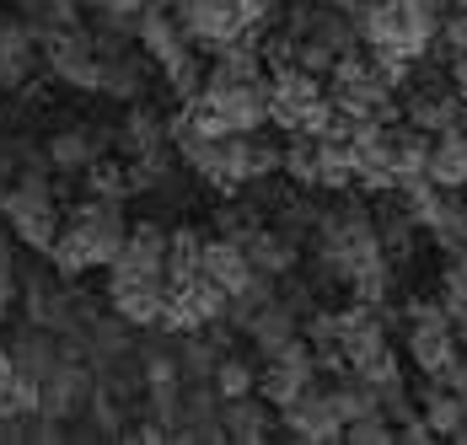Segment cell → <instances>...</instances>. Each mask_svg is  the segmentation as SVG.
Returning a JSON list of instances; mask_svg holds the SVG:
<instances>
[{"mask_svg":"<svg viewBox=\"0 0 467 445\" xmlns=\"http://www.w3.org/2000/svg\"><path fill=\"white\" fill-rule=\"evenodd\" d=\"M130 236V215H124V199H102L87 193L70 215H59V236L48 242V264L59 279H81L92 268H108L113 253L124 247Z\"/></svg>","mask_w":467,"mask_h":445,"instance_id":"cell-1","label":"cell"},{"mask_svg":"<svg viewBox=\"0 0 467 445\" xmlns=\"http://www.w3.org/2000/svg\"><path fill=\"white\" fill-rule=\"evenodd\" d=\"M0 215L11 225V236L33 253H48V242L59 236V199H54V182L44 167H16V182L0 193Z\"/></svg>","mask_w":467,"mask_h":445,"instance_id":"cell-2","label":"cell"},{"mask_svg":"<svg viewBox=\"0 0 467 445\" xmlns=\"http://www.w3.org/2000/svg\"><path fill=\"white\" fill-rule=\"evenodd\" d=\"M54 70V81H65L70 91H97V70H102V54H97L92 27H54L44 33V48H38Z\"/></svg>","mask_w":467,"mask_h":445,"instance_id":"cell-3","label":"cell"},{"mask_svg":"<svg viewBox=\"0 0 467 445\" xmlns=\"http://www.w3.org/2000/svg\"><path fill=\"white\" fill-rule=\"evenodd\" d=\"M97 392V370L92 359H59L54 370H48L44 381H38V413H48V419H59L65 429L87 413V402H92Z\"/></svg>","mask_w":467,"mask_h":445,"instance_id":"cell-4","label":"cell"},{"mask_svg":"<svg viewBox=\"0 0 467 445\" xmlns=\"http://www.w3.org/2000/svg\"><path fill=\"white\" fill-rule=\"evenodd\" d=\"M275 413H280V429L290 435V440H306V445L344 440V419L333 413V398H327L323 381H312L301 398H290L285 408H275Z\"/></svg>","mask_w":467,"mask_h":445,"instance_id":"cell-5","label":"cell"},{"mask_svg":"<svg viewBox=\"0 0 467 445\" xmlns=\"http://www.w3.org/2000/svg\"><path fill=\"white\" fill-rule=\"evenodd\" d=\"M183 38L199 54H215V48L242 33V16H236V0H167Z\"/></svg>","mask_w":467,"mask_h":445,"instance_id":"cell-6","label":"cell"},{"mask_svg":"<svg viewBox=\"0 0 467 445\" xmlns=\"http://www.w3.org/2000/svg\"><path fill=\"white\" fill-rule=\"evenodd\" d=\"M215 108V119L226 124V134H253L269 124V76L258 81H236V87L215 91V97H199Z\"/></svg>","mask_w":467,"mask_h":445,"instance_id":"cell-7","label":"cell"},{"mask_svg":"<svg viewBox=\"0 0 467 445\" xmlns=\"http://www.w3.org/2000/svg\"><path fill=\"white\" fill-rule=\"evenodd\" d=\"M221 429H226V440L236 445H264L280 435V413H275V402H264L258 392H247V398H221Z\"/></svg>","mask_w":467,"mask_h":445,"instance_id":"cell-8","label":"cell"},{"mask_svg":"<svg viewBox=\"0 0 467 445\" xmlns=\"http://www.w3.org/2000/svg\"><path fill=\"white\" fill-rule=\"evenodd\" d=\"M145 81H150V59H145V48H108L102 54V70H97V91L102 97H119V102H135L145 91Z\"/></svg>","mask_w":467,"mask_h":445,"instance_id":"cell-9","label":"cell"},{"mask_svg":"<svg viewBox=\"0 0 467 445\" xmlns=\"http://www.w3.org/2000/svg\"><path fill=\"white\" fill-rule=\"evenodd\" d=\"M108 312H119L130 327H161V316H167V285L161 279L108 285Z\"/></svg>","mask_w":467,"mask_h":445,"instance_id":"cell-10","label":"cell"},{"mask_svg":"<svg viewBox=\"0 0 467 445\" xmlns=\"http://www.w3.org/2000/svg\"><path fill=\"white\" fill-rule=\"evenodd\" d=\"M108 150V129L102 124H70L48 140V167L54 172H87L97 156Z\"/></svg>","mask_w":467,"mask_h":445,"instance_id":"cell-11","label":"cell"},{"mask_svg":"<svg viewBox=\"0 0 467 445\" xmlns=\"http://www.w3.org/2000/svg\"><path fill=\"white\" fill-rule=\"evenodd\" d=\"M5 355H11V365L27 376V381H44L48 370L65 359V349H59V333L54 327H38V322H27L11 344H5Z\"/></svg>","mask_w":467,"mask_h":445,"instance_id":"cell-12","label":"cell"},{"mask_svg":"<svg viewBox=\"0 0 467 445\" xmlns=\"http://www.w3.org/2000/svg\"><path fill=\"white\" fill-rule=\"evenodd\" d=\"M242 253H247V264L258 268V274H275V279H285L290 268H301V247L285 236V231H275V225H253L247 236H242Z\"/></svg>","mask_w":467,"mask_h":445,"instance_id":"cell-13","label":"cell"},{"mask_svg":"<svg viewBox=\"0 0 467 445\" xmlns=\"http://www.w3.org/2000/svg\"><path fill=\"white\" fill-rule=\"evenodd\" d=\"M403 349H409V359H414V370L435 376L462 344L451 338V316H435V322H409V344H403Z\"/></svg>","mask_w":467,"mask_h":445,"instance_id":"cell-14","label":"cell"},{"mask_svg":"<svg viewBox=\"0 0 467 445\" xmlns=\"http://www.w3.org/2000/svg\"><path fill=\"white\" fill-rule=\"evenodd\" d=\"M424 178L435 182V188H467V134H462V129L430 134Z\"/></svg>","mask_w":467,"mask_h":445,"instance_id":"cell-15","label":"cell"},{"mask_svg":"<svg viewBox=\"0 0 467 445\" xmlns=\"http://www.w3.org/2000/svg\"><path fill=\"white\" fill-rule=\"evenodd\" d=\"M38 65V33L27 22H0V91L22 87Z\"/></svg>","mask_w":467,"mask_h":445,"instance_id":"cell-16","label":"cell"},{"mask_svg":"<svg viewBox=\"0 0 467 445\" xmlns=\"http://www.w3.org/2000/svg\"><path fill=\"white\" fill-rule=\"evenodd\" d=\"M199 274H204V279H215V285H221V290L232 295V290H242V285H247L253 264H247L242 242H232V236H204V253H199Z\"/></svg>","mask_w":467,"mask_h":445,"instance_id":"cell-17","label":"cell"},{"mask_svg":"<svg viewBox=\"0 0 467 445\" xmlns=\"http://www.w3.org/2000/svg\"><path fill=\"white\" fill-rule=\"evenodd\" d=\"M242 333H247V344H253L258 355L269 359L275 349H285L290 338H301V316H296V312H290V306L280 301V295H275V301H269L264 312L253 316V322H247Z\"/></svg>","mask_w":467,"mask_h":445,"instance_id":"cell-18","label":"cell"},{"mask_svg":"<svg viewBox=\"0 0 467 445\" xmlns=\"http://www.w3.org/2000/svg\"><path fill=\"white\" fill-rule=\"evenodd\" d=\"M199 253H204L199 225H178V231H167V264H161V285H167V290H178V285H188V279H199Z\"/></svg>","mask_w":467,"mask_h":445,"instance_id":"cell-19","label":"cell"},{"mask_svg":"<svg viewBox=\"0 0 467 445\" xmlns=\"http://www.w3.org/2000/svg\"><path fill=\"white\" fill-rule=\"evenodd\" d=\"M317 188L327 193H349L355 188V156H349V140H317Z\"/></svg>","mask_w":467,"mask_h":445,"instance_id":"cell-20","label":"cell"},{"mask_svg":"<svg viewBox=\"0 0 467 445\" xmlns=\"http://www.w3.org/2000/svg\"><path fill=\"white\" fill-rule=\"evenodd\" d=\"M130 156H145V150H161V145H172L167 140V119L156 113V108H130V119H124V129L113 134Z\"/></svg>","mask_w":467,"mask_h":445,"instance_id":"cell-21","label":"cell"},{"mask_svg":"<svg viewBox=\"0 0 467 445\" xmlns=\"http://www.w3.org/2000/svg\"><path fill=\"white\" fill-rule=\"evenodd\" d=\"M33 408H38V381H27L0 349V419H27Z\"/></svg>","mask_w":467,"mask_h":445,"instance_id":"cell-22","label":"cell"},{"mask_svg":"<svg viewBox=\"0 0 467 445\" xmlns=\"http://www.w3.org/2000/svg\"><path fill=\"white\" fill-rule=\"evenodd\" d=\"M221 355H226V344H215L204 327H199V333H183V344H178V370H183V381H210V370H215Z\"/></svg>","mask_w":467,"mask_h":445,"instance_id":"cell-23","label":"cell"},{"mask_svg":"<svg viewBox=\"0 0 467 445\" xmlns=\"http://www.w3.org/2000/svg\"><path fill=\"white\" fill-rule=\"evenodd\" d=\"M280 178L290 188H317V140L312 134H290V145L280 150Z\"/></svg>","mask_w":467,"mask_h":445,"instance_id":"cell-24","label":"cell"},{"mask_svg":"<svg viewBox=\"0 0 467 445\" xmlns=\"http://www.w3.org/2000/svg\"><path fill=\"white\" fill-rule=\"evenodd\" d=\"M156 70H161V81H167V91H172L178 102H193L199 87H204V59H199V48L172 54V59H167V65H156Z\"/></svg>","mask_w":467,"mask_h":445,"instance_id":"cell-25","label":"cell"},{"mask_svg":"<svg viewBox=\"0 0 467 445\" xmlns=\"http://www.w3.org/2000/svg\"><path fill=\"white\" fill-rule=\"evenodd\" d=\"M210 387L221 398H247V392H258V365L242 359V355H221L215 370H210Z\"/></svg>","mask_w":467,"mask_h":445,"instance_id":"cell-26","label":"cell"},{"mask_svg":"<svg viewBox=\"0 0 467 445\" xmlns=\"http://www.w3.org/2000/svg\"><path fill=\"white\" fill-rule=\"evenodd\" d=\"M344 440L349 445H392L398 440V424H392L381 408H371V413H360V419L344 424Z\"/></svg>","mask_w":467,"mask_h":445,"instance_id":"cell-27","label":"cell"},{"mask_svg":"<svg viewBox=\"0 0 467 445\" xmlns=\"http://www.w3.org/2000/svg\"><path fill=\"white\" fill-rule=\"evenodd\" d=\"M87 188L102 193V199H130V172H124V161L97 156L92 167H87Z\"/></svg>","mask_w":467,"mask_h":445,"instance_id":"cell-28","label":"cell"},{"mask_svg":"<svg viewBox=\"0 0 467 445\" xmlns=\"http://www.w3.org/2000/svg\"><path fill=\"white\" fill-rule=\"evenodd\" d=\"M280 150L285 145H275V140H264L253 129L247 134V178H275L280 172Z\"/></svg>","mask_w":467,"mask_h":445,"instance_id":"cell-29","label":"cell"},{"mask_svg":"<svg viewBox=\"0 0 467 445\" xmlns=\"http://www.w3.org/2000/svg\"><path fill=\"white\" fill-rule=\"evenodd\" d=\"M435 38H441V54H467V11L462 5L451 16H441V33Z\"/></svg>","mask_w":467,"mask_h":445,"instance_id":"cell-30","label":"cell"},{"mask_svg":"<svg viewBox=\"0 0 467 445\" xmlns=\"http://www.w3.org/2000/svg\"><path fill=\"white\" fill-rule=\"evenodd\" d=\"M16 306V264H11V242L0 236V322Z\"/></svg>","mask_w":467,"mask_h":445,"instance_id":"cell-31","label":"cell"},{"mask_svg":"<svg viewBox=\"0 0 467 445\" xmlns=\"http://www.w3.org/2000/svg\"><path fill=\"white\" fill-rule=\"evenodd\" d=\"M446 81H451V91L467 102V54H446Z\"/></svg>","mask_w":467,"mask_h":445,"instance_id":"cell-32","label":"cell"},{"mask_svg":"<svg viewBox=\"0 0 467 445\" xmlns=\"http://www.w3.org/2000/svg\"><path fill=\"white\" fill-rule=\"evenodd\" d=\"M317 5H333V11H355L360 0H317Z\"/></svg>","mask_w":467,"mask_h":445,"instance_id":"cell-33","label":"cell"},{"mask_svg":"<svg viewBox=\"0 0 467 445\" xmlns=\"http://www.w3.org/2000/svg\"><path fill=\"white\" fill-rule=\"evenodd\" d=\"M446 440H457V445H467V413H462V424H457V429H451V435H446Z\"/></svg>","mask_w":467,"mask_h":445,"instance_id":"cell-34","label":"cell"},{"mask_svg":"<svg viewBox=\"0 0 467 445\" xmlns=\"http://www.w3.org/2000/svg\"><path fill=\"white\" fill-rule=\"evenodd\" d=\"M457 129H462V134H467V102H462V113H457Z\"/></svg>","mask_w":467,"mask_h":445,"instance_id":"cell-35","label":"cell"},{"mask_svg":"<svg viewBox=\"0 0 467 445\" xmlns=\"http://www.w3.org/2000/svg\"><path fill=\"white\" fill-rule=\"evenodd\" d=\"M451 5H462V11H467V0H451Z\"/></svg>","mask_w":467,"mask_h":445,"instance_id":"cell-36","label":"cell"}]
</instances>
